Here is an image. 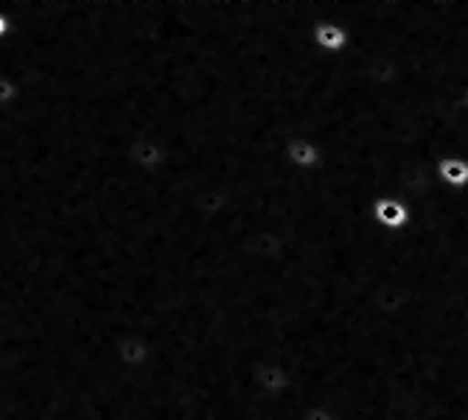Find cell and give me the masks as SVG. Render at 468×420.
<instances>
[{"label": "cell", "instance_id": "obj_1", "mask_svg": "<svg viewBox=\"0 0 468 420\" xmlns=\"http://www.w3.org/2000/svg\"><path fill=\"white\" fill-rule=\"evenodd\" d=\"M370 222L381 230H390V233H399L404 227H410L412 222V210L410 205L401 199V196H393V194H385V196H376L370 202Z\"/></svg>", "mask_w": 468, "mask_h": 420}, {"label": "cell", "instance_id": "obj_2", "mask_svg": "<svg viewBox=\"0 0 468 420\" xmlns=\"http://www.w3.org/2000/svg\"><path fill=\"white\" fill-rule=\"evenodd\" d=\"M312 46L325 57H336V54H343L351 46V34H348L346 26L320 17L314 23V28H312Z\"/></svg>", "mask_w": 468, "mask_h": 420}, {"label": "cell", "instance_id": "obj_3", "mask_svg": "<svg viewBox=\"0 0 468 420\" xmlns=\"http://www.w3.org/2000/svg\"><path fill=\"white\" fill-rule=\"evenodd\" d=\"M435 180L446 185L449 191H465L468 188V160L465 157H438L435 160Z\"/></svg>", "mask_w": 468, "mask_h": 420}, {"label": "cell", "instance_id": "obj_4", "mask_svg": "<svg viewBox=\"0 0 468 420\" xmlns=\"http://www.w3.org/2000/svg\"><path fill=\"white\" fill-rule=\"evenodd\" d=\"M20 96V88L9 79H0V104H9Z\"/></svg>", "mask_w": 468, "mask_h": 420}, {"label": "cell", "instance_id": "obj_5", "mask_svg": "<svg viewBox=\"0 0 468 420\" xmlns=\"http://www.w3.org/2000/svg\"><path fill=\"white\" fill-rule=\"evenodd\" d=\"M454 104H457V110H460L463 115H468V88H463V90L457 93Z\"/></svg>", "mask_w": 468, "mask_h": 420}, {"label": "cell", "instance_id": "obj_6", "mask_svg": "<svg viewBox=\"0 0 468 420\" xmlns=\"http://www.w3.org/2000/svg\"><path fill=\"white\" fill-rule=\"evenodd\" d=\"M6 31H9V20L0 15V37H6Z\"/></svg>", "mask_w": 468, "mask_h": 420}]
</instances>
